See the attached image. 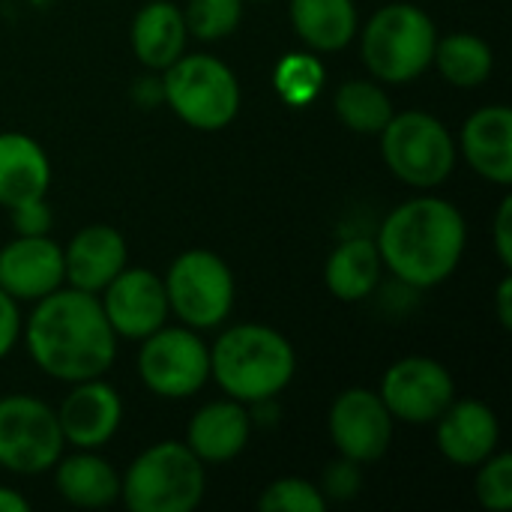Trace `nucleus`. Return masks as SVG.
I'll return each mask as SVG.
<instances>
[{
  "mask_svg": "<svg viewBox=\"0 0 512 512\" xmlns=\"http://www.w3.org/2000/svg\"><path fill=\"white\" fill-rule=\"evenodd\" d=\"M27 354L63 384L102 378L117 360V333L111 330L99 294L57 288L33 303L24 324Z\"/></svg>",
  "mask_w": 512,
  "mask_h": 512,
  "instance_id": "obj_1",
  "label": "nucleus"
},
{
  "mask_svg": "<svg viewBox=\"0 0 512 512\" xmlns=\"http://www.w3.org/2000/svg\"><path fill=\"white\" fill-rule=\"evenodd\" d=\"M468 243V225L456 204L420 195L399 204L378 231L384 267L411 288H435L447 282Z\"/></svg>",
  "mask_w": 512,
  "mask_h": 512,
  "instance_id": "obj_2",
  "label": "nucleus"
},
{
  "mask_svg": "<svg viewBox=\"0 0 512 512\" xmlns=\"http://www.w3.org/2000/svg\"><path fill=\"white\" fill-rule=\"evenodd\" d=\"M297 372L294 345L267 324L228 327L210 348V378L243 405L273 402Z\"/></svg>",
  "mask_w": 512,
  "mask_h": 512,
  "instance_id": "obj_3",
  "label": "nucleus"
},
{
  "mask_svg": "<svg viewBox=\"0 0 512 512\" xmlns=\"http://www.w3.org/2000/svg\"><path fill=\"white\" fill-rule=\"evenodd\" d=\"M438 27L414 3L381 6L360 33L363 63L378 81L408 84L432 66Z\"/></svg>",
  "mask_w": 512,
  "mask_h": 512,
  "instance_id": "obj_4",
  "label": "nucleus"
},
{
  "mask_svg": "<svg viewBox=\"0 0 512 512\" xmlns=\"http://www.w3.org/2000/svg\"><path fill=\"white\" fill-rule=\"evenodd\" d=\"M204 489V462L177 441L147 447L120 477V498L132 512H192Z\"/></svg>",
  "mask_w": 512,
  "mask_h": 512,
  "instance_id": "obj_5",
  "label": "nucleus"
},
{
  "mask_svg": "<svg viewBox=\"0 0 512 512\" xmlns=\"http://www.w3.org/2000/svg\"><path fill=\"white\" fill-rule=\"evenodd\" d=\"M162 99L192 129H225L240 111V81L213 54H180L162 75Z\"/></svg>",
  "mask_w": 512,
  "mask_h": 512,
  "instance_id": "obj_6",
  "label": "nucleus"
},
{
  "mask_svg": "<svg viewBox=\"0 0 512 512\" xmlns=\"http://www.w3.org/2000/svg\"><path fill=\"white\" fill-rule=\"evenodd\" d=\"M381 156L393 177L414 189L441 186L456 168V141L429 111H402L378 132Z\"/></svg>",
  "mask_w": 512,
  "mask_h": 512,
  "instance_id": "obj_7",
  "label": "nucleus"
},
{
  "mask_svg": "<svg viewBox=\"0 0 512 512\" xmlns=\"http://www.w3.org/2000/svg\"><path fill=\"white\" fill-rule=\"evenodd\" d=\"M162 282L171 315L198 333L225 324L234 309V273L225 258L210 249H189L177 255Z\"/></svg>",
  "mask_w": 512,
  "mask_h": 512,
  "instance_id": "obj_8",
  "label": "nucleus"
},
{
  "mask_svg": "<svg viewBox=\"0 0 512 512\" xmlns=\"http://www.w3.org/2000/svg\"><path fill=\"white\" fill-rule=\"evenodd\" d=\"M63 432L57 411L33 396L0 399V468L9 474H45L63 456Z\"/></svg>",
  "mask_w": 512,
  "mask_h": 512,
  "instance_id": "obj_9",
  "label": "nucleus"
},
{
  "mask_svg": "<svg viewBox=\"0 0 512 512\" xmlns=\"http://www.w3.org/2000/svg\"><path fill=\"white\" fill-rule=\"evenodd\" d=\"M138 375L159 399H189L210 381V348L186 324L159 327L141 339Z\"/></svg>",
  "mask_w": 512,
  "mask_h": 512,
  "instance_id": "obj_10",
  "label": "nucleus"
},
{
  "mask_svg": "<svg viewBox=\"0 0 512 512\" xmlns=\"http://www.w3.org/2000/svg\"><path fill=\"white\" fill-rule=\"evenodd\" d=\"M378 396L384 399L393 420L411 426H429L456 399V381L444 363L414 354L396 360L384 372Z\"/></svg>",
  "mask_w": 512,
  "mask_h": 512,
  "instance_id": "obj_11",
  "label": "nucleus"
},
{
  "mask_svg": "<svg viewBox=\"0 0 512 512\" xmlns=\"http://www.w3.org/2000/svg\"><path fill=\"white\" fill-rule=\"evenodd\" d=\"M393 414L375 390L351 387L336 396L330 408V438L339 456L372 465L387 456L393 444Z\"/></svg>",
  "mask_w": 512,
  "mask_h": 512,
  "instance_id": "obj_12",
  "label": "nucleus"
},
{
  "mask_svg": "<svg viewBox=\"0 0 512 512\" xmlns=\"http://www.w3.org/2000/svg\"><path fill=\"white\" fill-rule=\"evenodd\" d=\"M102 309L111 330L123 339H144L165 327L171 309L165 282L144 270V267H123L105 288H102Z\"/></svg>",
  "mask_w": 512,
  "mask_h": 512,
  "instance_id": "obj_13",
  "label": "nucleus"
},
{
  "mask_svg": "<svg viewBox=\"0 0 512 512\" xmlns=\"http://www.w3.org/2000/svg\"><path fill=\"white\" fill-rule=\"evenodd\" d=\"M66 282L63 246L48 234L15 237L0 249V288L15 303H36Z\"/></svg>",
  "mask_w": 512,
  "mask_h": 512,
  "instance_id": "obj_14",
  "label": "nucleus"
},
{
  "mask_svg": "<svg viewBox=\"0 0 512 512\" xmlns=\"http://www.w3.org/2000/svg\"><path fill=\"white\" fill-rule=\"evenodd\" d=\"M120 420H123V402L117 390L105 384L102 378L72 384V390L57 408L63 441L78 450L105 447L117 435Z\"/></svg>",
  "mask_w": 512,
  "mask_h": 512,
  "instance_id": "obj_15",
  "label": "nucleus"
},
{
  "mask_svg": "<svg viewBox=\"0 0 512 512\" xmlns=\"http://www.w3.org/2000/svg\"><path fill=\"white\" fill-rule=\"evenodd\" d=\"M435 441L447 462L459 468H477L501 444L498 414L480 399H453L435 420Z\"/></svg>",
  "mask_w": 512,
  "mask_h": 512,
  "instance_id": "obj_16",
  "label": "nucleus"
},
{
  "mask_svg": "<svg viewBox=\"0 0 512 512\" xmlns=\"http://www.w3.org/2000/svg\"><path fill=\"white\" fill-rule=\"evenodd\" d=\"M129 264L126 240L111 225L81 228L69 246H63V273L66 282L78 291L102 294V288Z\"/></svg>",
  "mask_w": 512,
  "mask_h": 512,
  "instance_id": "obj_17",
  "label": "nucleus"
},
{
  "mask_svg": "<svg viewBox=\"0 0 512 512\" xmlns=\"http://www.w3.org/2000/svg\"><path fill=\"white\" fill-rule=\"evenodd\" d=\"M252 435L249 405L237 399H219L195 411L186 426V447L204 465H225L237 459Z\"/></svg>",
  "mask_w": 512,
  "mask_h": 512,
  "instance_id": "obj_18",
  "label": "nucleus"
},
{
  "mask_svg": "<svg viewBox=\"0 0 512 512\" xmlns=\"http://www.w3.org/2000/svg\"><path fill=\"white\" fill-rule=\"evenodd\" d=\"M462 153L468 165L495 186L512 183V111L507 105H486L465 120Z\"/></svg>",
  "mask_w": 512,
  "mask_h": 512,
  "instance_id": "obj_19",
  "label": "nucleus"
},
{
  "mask_svg": "<svg viewBox=\"0 0 512 512\" xmlns=\"http://www.w3.org/2000/svg\"><path fill=\"white\" fill-rule=\"evenodd\" d=\"M51 186V162L39 141L24 132L0 135V207L45 198Z\"/></svg>",
  "mask_w": 512,
  "mask_h": 512,
  "instance_id": "obj_20",
  "label": "nucleus"
},
{
  "mask_svg": "<svg viewBox=\"0 0 512 512\" xmlns=\"http://www.w3.org/2000/svg\"><path fill=\"white\" fill-rule=\"evenodd\" d=\"M132 51L147 69L165 72L186 51V21L183 9L171 0H150L138 9L132 21Z\"/></svg>",
  "mask_w": 512,
  "mask_h": 512,
  "instance_id": "obj_21",
  "label": "nucleus"
},
{
  "mask_svg": "<svg viewBox=\"0 0 512 512\" xmlns=\"http://www.w3.org/2000/svg\"><path fill=\"white\" fill-rule=\"evenodd\" d=\"M54 486L60 498L81 510L111 507L120 498V474L96 456V450H81L75 456H60L54 465Z\"/></svg>",
  "mask_w": 512,
  "mask_h": 512,
  "instance_id": "obj_22",
  "label": "nucleus"
},
{
  "mask_svg": "<svg viewBox=\"0 0 512 512\" xmlns=\"http://www.w3.org/2000/svg\"><path fill=\"white\" fill-rule=\"evenodd\" d=\"M381 270H384V261H381L375 240L348 237L330 252L327 267H324V279H327V288L336 300L360 303L378 288Z\"/></svg>",
  "mask_w": 512,
  "mask_h": 512,
  "instance_id": "obj_23",
  "label": "nucleus"
},
{
  "mask_svg": "<svg viewBox=\"0 0 512 512\" xmlns=\"http://www.w3.org/2000/svg\"><path fill=\"white\" fill-rule=\"evenodd\" d=\"M291 24L312 51H339L360 33L354 0H291Z\"/></svg>",
  "mask_w": 512,
  "mask_h": 512,
  "instance_id": "obj_24",
  "label": "nucleus"
},
{
  "mask_svg": "<svg viewBox=\"0 0 512 512\" xmlns=\"http://www.w3.org/2000/svg\"><path fill=\"white\" fill-rule=\"evenodd\" d=\"M432 63L453 87H480L495 69L492 45L477 33H447L438 36Z\"/></svg>",
  "mask_w": 512,
  "mask_h": 512,
  "instance_id": "obj_25",
  "label": "nucleus"
},
{
  "mask_svg": "<svg viewBox=\"0 0 512 512\" xmlns=\"http://www.w3.org/2000/svg\"><path fill=\"white\" fill-rule=\"evenodd\" d=\"M333 108H336V117L357 135H378L396 114L387 90L369 78L345 81L336 90Z\"/></svg>",
  "mask_w": 512,
  "mask_h": 512,
  "instance_id": "obj_26",
  "label": "nucleus"
},
{
  "mask_svg": "<svg viewBox=\"0 0 512 512\" xmlns=\"http://www.w3.org/2000/svg\"><path fill=\"white\" fill-rule=\"evenodd\" d=\"M243 0H189L183 9L186 33L201 42H219L240 27Z\"/></svg>",
  "mask_w": 512,
  "mask_h": 512,
  "instance_id": "obj_27",
  "label": "nucleus"
},
{
  "mask_svg": "<svg viewBox=\"0 0 512 512\" xmlns=\"http://www.w3.org/2000/svg\"><path fill=\"white\" fill-rule=\"evenodd\" d=\"M276 90L291 105H309L324 87V66L312 54H285L273 72Z\"/></svg>",
  "mask_w": 512,
  "mask_h": 512,
  "instance_id": "obj_28",
  "label": "nucleus"
},
{
  "mask_svg": "<svg viewBox=\"0 0 512 512\" xmlns=\"http://www.w3.org/2000/svg\"><path fill=\"white\" fill-rule=\"evenodd\" d=\"M258 510L261 512H324L327 501L321 495V489L303 477H282L273 480L261 498H258Z\"/></svg>",
  "mask_w": 512,
  "mask_h": 512,
  "instance_id": "obj_29",
  "label": "nucleus"
},
{
  "mask_svg": "<svg viewBox=\"0 0 512 512\" xmlns=\"http://www.w3.org/2000/svg\"><path fill=\"white\" fill-rule=\"evenodd\" d=\"M474 495L480 507L489 512L512 510V456L510 453H492L486 462L477 465Z\"/></svg>",
  "mask_w": 512,
  "mask_h": 512,
  "instance_id": "obj_30",
  "label": "nucleus"
},
{
  "mask_svg": "<svg viewBox=\"0 0 512 512\" xmlns=\"http://www.w3.org/2000/svg\"><path fill=\"white\" fill-rule=\"evenodd\" d=\"M318 489L324 501H354L363 489V465L348 456H339L324 468Z\"/></svg>",
  "mask_w": 512,
  "mask_h": 512,
  "instance_id": "obj_31",
  "label": "nucleus"
},
{
  "mask_svg": "<svg viewBox=\"0 0 512 512\" xmlns=\"http://www.w3.org/2000/svg\"><path fill=\"white\" fill-rule=\"evenodd\" d=\"M12 213V228L21 237H39L51 231V207L45 198H33V201H21L15 207H9Z\"/></svg>",
  "mask_w": 512,
  "mask_h": 512,
  "instance_id": "obj_32",
  "label": "nucleus"
},
{
  "mask_svg": "<svg viewBox=\"0 0 512 512\" xmlns=\"http://www.w3.org/2000/svg\"><path fill=\"white\" fill-rule=\"evenodd\" d=\"M21 336V312H18V303L0 288V360L15 348Z\"/></svg>",
  "mask_w": 512,
  "mask_h": 512,
  "instance_id": "obj_33",
  "label": "nucleus"
},
{
  "mask_svg": "<svg viewBox=\"0 0 512 512\" xmlns=\"http://www.w3.org/2000/svg\"><path fill=\"white\" fill-rule=\"evenodd\" d=\"M495 249L501 264L510 270L512 267V198H504L495 216Z\"/></svg>",
  "mask_w": 512,
  "mask_h": 512,
  "instance_id": "obj_34",
  "label": "nucleus"
},
{
  "mask_svg": "<svg viewBox=\"0 0 512 512\" xmlns=\"http://www.w3.org/2000/svg\"><path fill=\"white\" fill-rule=\"evenodd\" d=\"M498 321H501V327L504 330H510L512 327V279L507 276L504 282H501V288H498Z\"/></svg>",
  "mask_w": 512,
  "mask_h": 512,
  "instance_id": "obj_35",
  "label": "nucleus"
},
{
  "mask_svg": "<svg viewBox=\"0 0 512 512\" xmlns=\"http://www.w3.org/2000/svg\"><path fill=\"white\" fill-rule=\"evenodd\" d=\"M30 504L24 495H18L15 489H3L0 486V512H27Z\"/></svg>",
  "mask_w": 512,
  "mask_h": 512,
  "instance_id": "obj_36",
  "label": "nucleus"
}]
</instances>
